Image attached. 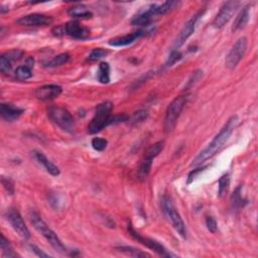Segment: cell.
Wrapping results in <instances>:
<instances>
[{"label": "cell", "instance_id": "5bb4252c", "mask_svg": "<svg viewBox=\"0 0 258 258\" xmlns=\"http://www.w3.org/2000/svg\"><path fill=\"white\" fill-rule=\"evenodd\" d=\"M65 34L76 40H86L90 37V30L79 21H69L64 27Z\"/></svg>", "mask_w": 258, "mask_h": 258}, {"label": "cell", "instance_id": "ba28073f", "mask_svg": "<svg viewBox=\"0 0 258 258\" xmlns=\"http://www.w3.org/2000/svg\"><path fill=\"white\" fill-rule=\"evenodd\" d=\"M127 230H128V232H129V234L131 235V237L134 238L137 242H139L140 244L144 245L145 247L151 249L152 251L158 253L159 255L164 256V257H172V256H174V255L172 254L171 252H169V251L166 249V247H165L164 245H162L160 242H158L157 240H154V239H152V238H148V237H144V236H142L140 233H138V232L133 228L131 222L128 223Z\"/></svg>", "mask_w": 258, "mask_h": 258}, {"label": "cell", "instance_id": "8d00e7d4", "mask_svg": "<svg viewBox=\"0 0 258 258\" xmlns=\"http://www.w3.org/2000/svg\"><path fill=\"white\" fill-rule=\"evenodd\" d=\"M202 77H203V71L198 70V71L194 72L191 76V78L189 79L187 85L185 86V90H189L191 87H193L202 78Z\"/></svg>", "mask_w": 258, "mask_h": 258}, {"label": "cell", "instance_id": "603a6c76", "mask_svg": "<svg viewBox=\"0 0 258 258\" xmlns=\"http://www.w3.org/2000/svg\"><path fill=\"white\" fill-rule=\"evenodd\" d=\"M242 186H239L231 196V205L233 210H240L247 204V200L242 197Z\"/></svg>", "mask_w": 258, "mask_h": 258}, {"label": "cell", "instance_id": "7a4b0ae2", "mask_svg": "<svg viewBox=\"0 0 258 258\" xmlns=\"http://www.w3.org/2000/svg\"><path fill=\"white\" fill-rule=\"evenodd\" d=\"M29 218L35 229L40 232V233L44 237V239L49 243V245L53 247L55 250L58 252L65 254L68 252L66 246L62 242V240L59 238V236L56 234V232L54 230H51L47 224L43 220L42 216L36 212V211H31L29 214Z\"/></svg>", "mask_w": 258, "mask_h": 258}, {"label": "cell", "instance_id": "836d02e7", "mask_svg": "<svg viewBox=\"0 0 258 258\" xmlns=\"http://www.w3.org/2000/svg\"><path fill=\"white\" fill-rule=\"evenodd\" d=\"M12 70V63L4 56L1 55L0 57V71L3 74H9Z\"/></svg>", "mask_w": 258, "mask_h": 258}, {"label": "cell", "instance_id": "7402d4cb", "mask_svg": "<svg viewBox=\"0 0 258 258\" xmlns=\"http://www.w3.org/2000/svg\"><path fill=\"white\" fill-rule=\"evenodd\" d=\"M68 14L75 18H81V19H88L93 16L92 11H90L85 5L79 4L72 6L68 9Z\"/></svg>", "mask_w": 258, "mask_h": 258}, {"label": "cell", "instance_id": "cb8c5ba5", "mask_svg": "<svg viewBox=\"0 0 258 258\" xmlns=\"http://www.w3.org/2000/svg\"><path fill=\"white\" fill-rule=\"evenodd\" d=\"M98 81L101 84H108L110 82V66L106 62H102L98 69Z\"/></svg>", "mask_w": 258, "mask_h": 258}, {"label": "cell", "instance_id": "8fae6325", "mask_svg": "<svg viewBox=\"0 0 258 258\" xmlns=\"http://www.w3.org/2000/svg\"><path fill=\"white\" fill-rule=\"evenodd\" d=\"M5 218L13 228L16 233L23 239H29L31 237V232L24 223L23 218L16 209H9L5 213Z\"/></svg>", "mask_w": 258, "mask_h": 258}, {"label": "cell", "instance_id": "ffe728a7", "mask_svg": "<svg viewBox=\"0 0 258 258\" xmlns=\"http://www.w3.org/2000/svg\"><path fill=\"white\" fill-rule=\"evenodd\" d=\"M144 35H145L144 31H137V32H135L133 34L125 35V36L118 37V38H115L113 40H110L109 44L112 45V46H117V47L126 46V45H129V44L133 43L137 39H139L140 37H142Z\"/></svg>", "mask_w": 258, "mask_h": 258}, {"label": "cell", "instance_id": "9c48e42d", "mask_svg": "<svg viewBox=\"0 0 258 258\" xmlns=\"http://www.w3.org/2000/svg\"><path fill=\"white\" fill-rule=\"evenodd\" d=\"M247 44V39L245 37H242L234 43L233 46H232L225 60V64L228 69L233 70L237 67V65L240 63V61L244 58L246 54Z\"/></svg>", "mask_w": 258, "mask_h": 258}, {"label": "cell", "instance_id": "4fadbf2b", "mask_svg": "<svg viewBox=\"0 0 258 258\" xmlns=\"http://www.w3.org/2000/svg\"><path fill=\"white\" fill-rule=\"evenodd\" d=\"M20 25L25 27H42V25H48L53 22V17L41 13H33L20 17L16 21Z\"/></svg>", "mask_w": 258, "mask_h": 258}, {"label": "cell", "instance_id": "d6a6232c", "mask_svg": "<svg viewBox=\"0 0 258 258\" xmlns=\"http://www.w3.org/2000/svg\"><path fill=\"white\" fill-rule=\"evenodd\" d=\"M3 55L13 64L14 62L19 61L23 57L24 53L20 49H11L9 51H6V53L3 54Z\"/></svg>", "mask_w": 258, "mask_h": 258}, {"label": "cell", "instance_id": "ab89813d", "mask_svg": "<svg viewBox=\"0 0 258 258\" xmlns=\"http://www.w3.org/2000/svg\"><path fill=\"white\" fill-rule=\"evenodd\" d=\"M30 247H31L32 251H33L37 256H39V257H49V255H48L47 253L43 252V251L41 248H39L38 246H36V245H34V244H31Z\"/></svg>", "mask_w": 258, "mask_h": 258}, {"label": "cell", "instance_id": "60d3db41", "mask_svg": "<svg viewBox=\"0 0 258 258\" xmlns=\"http://www.w3.org/2000/svg\"><path fill=\"white\" fill-rule=\"evenodd\" d=\"M205 168H203V169H197V170H194V171H192L191 172H190V174H189V178H188V184H191L192 183V180L197 176V174L198 173H200L203 170H204Z\"/></svg>", "mask_w": 258, "mask_h": 258}, {"label": "cell", "instance_id": "5b68a950", "mask_svg": "<svg viewBox=\"0 0 258 258\" xmlns=\"http://www.w3.org/2000/svg\"><path fill=\"white\" fill-rule=\"evenodd\" d=\"M188 102V96H178L175 99H173L171 104L168 106V109L166 111V117H165V124L164 128L167 133L172 132L176 122L180 116V113L184 110L186 104Z\"/></svg>", "mask_w": 258, "mask_h": 258}, {"label": "cell", "instance_id": "3957f363", "mask_svg": "<svg viewBox=\"0 0 258 258\" xmlns=\"http://www.w3.org/2000/svg\"><path fill=\"white\" fill-rule=\"evenodd\" d=\"M113 104L109 101L103 102L96 107L95 115L88 125V132L90 134H96L109 125L110 118L112 116Z\"/></svg>", "mask_w": 258, "mask_h": 258}, {"label": "cell", "instance_id": "7c38bea8", "mask_svg": "<svg viewBox=\"0 0 258 258\" xmlns=\"http://www.w3.org/2000/svg\"><path fill=\"white\" fill-rule=\"evenodd\" d=\"M204 12H205V10H200L191 19H189L186 22V24L184 25L183 29L180 30L179 35L177 36V38L173 43V49L177 50V48L182 46L186 43V41L195 33L198 20L201 18V16H203Z\"/></svg>", "mask_w": 258, "mask_h": 258}, {"label": "cell", "instance_id": "2e32d148", "mask_svg": "<svg viewBox=\"0 0 258 258\" xmlns=\"http://www.w3.org/2000/svg\"><path fill=\"white\" fill-rule=\"evenodd\" d=\"M157 4H151L146 7V9L140 11L138 14H136L132 20V25H139V27H143V25H149L150 22L153 20V18L158 16L157 14Z\"/></svg>", "mask_w": 258, "mask_h": 258}, {"label": "cell", "instance_id": "1f68e13d", "mask_svg": "<svg viewBox=\"0 0 258 258\" xmlns=\"http://www.w3.org/2000/svg\"><path fill=\"white\" fill-rule=\"evenodd\" d=\"M107 144H108V141L105 138H101V137H94L91 141L92 147L97 151L105 150L107 147Z\"/></svg>", "mask_w": 258, "mask_h": 258}, {"label": "cell", "instance_id": "e0dca14e", "mask_svg": "<svg viewBox=\"0 0 258 258\" xmlns=\"http://www.w3.org/2000/svg\"><path fill=\"white\" fill-rule=\"evenodd\" d=\"M23 112L24 110L22 108L10 104V103H2V104L0 105V115H1L2 119H4L7 122L17 120L23 114Z\"/></svg>", "mask_w": 258, "mask_h": 258}, {"label": "cell", "instance_id": "e575fe53", "mask_svg": "<svg viewBox=\"0 0 258 258\" xmlns=\"http://www.w3.org/2000/svg\"><path fill=\"white\" fill-rule=\"evenodd\" d=\"M182 58H183L182 54H180L178 50L173 49V50L172 51V53H171V55H170V57H169L167 63L165 64V67H166V68H170V67L173 66L176 62H178Z\"/></svg>", "mask_w": 258, "mask_h": 258}, {"label": "cell", "instance_id": "484cf974", "mask_svg": "<svg viewBox=\"0 0 258 258\" xmlns=\"http://www.w3.org/2000/svg\"><path fill=\"white\" fill-rule=\"evenodd\" d=\"M70 61V55L67 54V53H64V54H60L56 57H54L53 59H51L46 67L48 68H56V67H60V66H63L65 64H67L68 62Z\"/></svg>", "mask_w": 258, "mask_h": 258}, {"label": "cell", "instance_id": "4dcf8cb0", "mask_svg": "<svg viewBox=\"0 0 258 258\" xmlns=\"http://www.w3.org/2000/svg\"><path fill=\"white\" fill-rule=\"evenodd\" d=\"M148 117V112L145 110H138L136 112L133 113V115L131 117H129V122L131 124H137L140 122H143L144 120H146Z\"/></svg>", "mask_w": 258, "mask_h": 258}, {"label": "cell", "instance_id": "6da1fadb", "mask_svg": "<svg viewBox=\"0 0 258 258\" xmlns=\"http://www.w3.org/2000/svg\"><path fill=\"white\" fill-rule=\"evenodd\" d=\"M238 121L239 120H238L237 115L231 116L227 120V122L224 124V126L221 128L219 133L208 144V146L205 149H203L195 158V160L191 164V167H199V166L203 165L206 161H208L211 158H213L215 154L223 147V145L227 142V140L231 136L232 132H233L234 129L236 128Z\"/></svg>", "mask_w": 258, "mask_h": 258}, {"label": "cell", "instance_id": "52a82bcc", "mask_svg": "<svg viewBox=\"0 0 258 258\" xmlns=\"http://www.w3.org/2000/svg\"><path fill=\"white\" fill-rule=\"evenodd\" d=\"M164 148H165V141L160 140L154 144L150 145L145 150L144 156L141 160V163H140L138 171H137V175H138L139 179H145L147 177V175L150 172L153 160L159 156V154L164 150Z\"/></svg>", "mask_w": 258, "mask_h": 258}, {"label": "cell", "instance_id": "d6986e66", "mask_svg": "<svg viewBox=\"0 0 258 258\" xmlns=\"http://www.w3.org/2000/svg\"><path fill=\"white\" fill-rule=\"evenodd\" d=\"M33 154H34L35 159L37 160V162H38L40 165H42V166L44 168V170H45L49 174L54 175V176L60 175V173H61L60 169H59L55 164L51 163V162L44 156V154H43V152L38 151V150H35V151L33 152Z\"/></svg>", "mask_w": 258, "mask_h": 258}, {"label": "cell", "instance_id": "f1b7e54d", "mask_svg": "<svg viewBox=\"0 0 258 258\" xmlns=\"http://www.w3.org/2000/svg\"><path fill=\"white\" fill-rule=\"evenodd\" d=\"M229 186H230V175H229V173H225L219 178L218 196L223 197L227 193Z\"/></svg>", "mask_w": 258, "mask_h": 258}, {"label": "cell", "instance_id": "44dd1931", "mask_svg": "<svg viewBox=\"0 0 258 258\" xmlns=\"http://www.w3.org/2000/svg\"><path fill=\"white\" fill-rule=\"evenodd\" d=\"M249 18H250V5H246L239 11L233 24H232V29H231L232 32L236 33L243 30L247 25Z\"/></svg>", "mask_w": 258, "mask_h": 258}, {"label": "cell", "instance_id": "8992f818", "mask_svg": "<svg viewBox=\"0 0 258 258\" xmlns=\"http://www.w3.org/2000/svg\"><path fill=\"white\" fill-rule=\"evenodd\" d=\"M47 116L56 125H58L64 131L74 132L75 120L72 114L64 107L53 106L47 109Z\"/></svg>", "mask_w": 258, "mask_h": 258}, {"label": "cell", "instance_id": "f35d334b", "mask_svg": "<svg viewBox=\"0 0 258 258\" xmlns=\"http://www.w3.org/2000/svg\"><path fill=\"white\" fill-rule=\"evenodd\" d=\"M129 120V116H127L126 114H118V115H113L110 118L109 121V125L111 124H117V123H121V122H126Z\"/></svg>", "mask_w": 258, "mask_h": 258}, {"label": "cell", "instance_id": "ac0fdd59", "mask_svg": "<svg viewBox=\"0 0 258 258\" xmlns=\"http://www.w3.org/2000/svg\"><path fill=\"white\" fill-rule=\"evenodd\" d=\"M35 66V60L33 57H30L25 61L23 66H19L16 68L14 75L15 78L19 81H27L33 76V68Z\"/></svg>", "mask_w": 258, "mask_h": 258}, {"label": "cell", "instance_id": "83f0119b", "mask_svg": "<svg viewBox=\"0 0 258 258\" xmlns=\"http://www.w3.org/2000/svg\"><path fill=\"white\" fill-rule=\"evenodd\" d=\"M179 5L177 1H166L161 5L157 6V14L158 15H165Z\"/></svg>", "mask_w": 258, "mask_h": 258}, {"label": "cell", "instance_id": "277c9868", "mask_svg": "<svg viewBox=\"0 0 258 258\" xmlns=\"http://www.w3.org/2000/svg\"><path fill=\"white\" fill-rule=\"evenodd\" d=\"M162 208L163 211L171 222L173 229L177 232L179 236H182L184 239H187V228L186 225L180 217L179 213L177 212L175 206L173 204L172 199L169 195H165L162 199Z\"/></svg>", "mask_w": 258, "mask_h": 258}, {"label": "cell", "instance_id": "4316f807", "mask_svg": "<svg viewBox=\"0 0 258 258\" xmlns=\"http://www.w3.org/2000/svg\"><path fill=\"white\" fill-rule=\"evenodd\" d=\"M1 250H2V254H3L4 257L12 258V257H16L17 256V254L13 250L12 245L5 238V236L3 234H1Z\"/></svg>", "mask_w": 258, "mask_h": 258}, {"label": "cell", "instance_id": "74e56055", "mask_svg": "<svg viewBox=\"0 0 258 258\" xmlns=\"http://www.w3.org/2000/svg\"><path fill=\"white\" fill-rule=\"evenodd\" d=\"M206 226H207L208 230L210 232H212V233H216V232H217L218 225H217V222H216L214 217L208 216L207 218H206Z\"/></svg>", "mask_w": 258, "mask_h": 258}, {"label": "cell", "instance_id": "30bf717a", "mask_svg": "<svg viewBox=\"0 0 258 258\" xmlns=\"http://www.w3.org/2000/svg\"><path fill=\"white\" fill-rule=\"evenodd\" d=\"M241 2L239 1H227L221 6L219 12L213 20V27L216 29H222L233 17L234 13L237 11Z\"/></svg>", "mask_w": 258, "mask_h": 258}, {"label": "cell", "instance_id": "d590c367", "mask_svg": "<svg viewBox=\"0 0 258 258\" xmlns=\"http://www.w3.org/2000/svg\"><path fill=\"white\" fill-rule=\"evenodd\" d=\"M1 183H2L3 188L5 189V191L8 193V195H10V196L14 195V193H15V188H14L13 180H12L11 178L2 176V177H1Z\"/></svg>", "mask_w": 258, "mask_h": 258}, {"label": "cell", "instance_id": "d4e9b609", "mask_svg": "<svg viewBox=\"0 0 258 258\" xmlns=\"http://www.w3.org/2000/svg\"><path fill=\"white\" fill-rule=\"evenodd\" d=\"M116 249L127 255V256H130V257H150V254L146 253V252H143L142 250L140 249H137L135 247H132V246H118L116 247Z\"/></svg>", "mask_w": 258, "mask_h": 258}, {"label": "cell", "instance_id": "9a60e30c", "mask_svg": "<svg viewBox=\"0 0 258 258\" xmlns=\"http://www.w3.org/2000/svg\"><path fill=\"white\" fill-rule=\"evenodd\" d=\"M63 92V88L59 85L49 84L38 88L35 92L36 97L42 101H50L58 98Z\"/></svg>", "mask_w": 258, "mask_h": 258}, {"label": "cell", "instance_id": "f546056e", "mask_svg": "<svg viewBox=\"0 0 258 258\" xmlns=\"http://www.w3.org/2000/svg\"><path fill=\"white\" fill-rule=\"evenodd\" d=\"M109 54V51L104 49V48H101V47H98V48H94L89 57H88V61L90 62H96V61H99L103 58H105L107 55Z\"/></svg>", "mask_w": 258, "mask_h": 258}]
</instances>
